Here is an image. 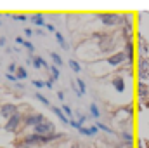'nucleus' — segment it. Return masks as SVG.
<instances>
[{
    "label": "nucleus",
    "instance_id": "obj_20",
    "mask_svg": "<svg viewBox=\"0 0 149 148\" xmlns=\"http://www.w3.org/2000/svg\"><path fill=\"white\" fill-rule=\"evenodd\" d=\"M33 85L40 89V87H45V82H40V80H33Z\"/></svg>",
    "mask_w": 149,
    "mask_h": 148
},
{
    "label": "nucleus",
    "instance_id": "obj_15",
    "mask_svg": "<svg viewBox=\"0 0 149 148\" xmlns=\"http://www.w3.org/2000/svg\"><path fill=\"white\" fill-rule=\"evenodd\" d=\"M68 65L71 66V70H73L74 73H78V72L81 70V66H80V65H78V63H76L74 59H70V61H68Z\"/></svg>",
    "mask_w": 149,
    "mask_h": 148
},
{
    "label": "nucleus",
    "instance_id": "obj_16",
    "mask_svg": "<svg viewBox=\"0 0 149 148\" xmlns=\"http://www.w3.org/2000/svg\"><path fill=\"white\" fill-rule=\"evenodd\" d=\"M35 98H37V99H38V101H40V103H43L45 106H50V101H49L47 98H43V96H42L40 92H37V94H35Z\"/></svg>",
    "mask_w": 149,
    "mask_h": 148
},
{
    "label": "nucleus",
    "instance_id": "obj_9",
    "mask_svg": "<svg viewBox=\"0 0 149 148\" xmlns=\"http://www.w3.org/2000/svg\"><path fill=\"white\" fill-rule=\"evenodd\" d=\"M49 70H50V73H52V77H50V80H52V82L59 78V75H61V73H59V66H56V65H54V66H50Z\"/></svg>",
    "mask_w": 149,
    "mask_h": 148
},
{
    "label": "nucleus",
    "instance_id": "obj_17",
    "mask_svg": "<svg viewBox=\"0 0 149 148\" xmlns=\"http://www.w3.org/2000/svg\"><path fill=\"white\" fill-rule=\"evenodd\" d=\"M31 21L37 23V25H43V16L42 14H35V16H31Z\"/></svg>",
    "mask_w": 149,
    "mask_h": 148
},
{
    "label": "nucleus",
    "instance_id": "obj_18",
    "mask_svg": "<svg viewBox=\"0 0 149 148\" xmlns=\"http://www.w3.org/2000/svg\"><path fill=\"white\" fill-rule=\"evenodd\" d=\"M76 85L80 87V92L83 94V92H85V82H83L81 78H76Z\"/></svg>",
    "mask_w": 149,
    "mask_h": 148
},
{
    "label": "nucleus",
    "instance_id": "obj_3",
    "mask_svg": "<svg viewBox=\"0 0 149 148\" xmlns=\"http://www.w3.org/2000/svg\"><path fill=\"white\" fill-rule=\"evenodd\" d=\"M16 111H17V108H16L14 105H3V106L0 108V115L5 117V118H10V117L16 115Z\"/></svg>",
    "mask_w": 149,
    "mask_h": 148
},
{
    "label": "nucleus",
    "instance_id": "obj_6",
    "mask_svg": "<svg viewBox=\"0 0 149 148\" xmlns=\"http://www.w3.org/2000/svg\"><path fill=\"white\" fill-rule=\"evenodd\" d=\"M125 58H127V56H125L123 52H118V54H114V56H111V58H108V63L114 66V65H120Z\"/></svg>",
    "mask_w": 149,
    "mask_h": 148
},
{
    "label": "nucleus",
    "instance_id": "obj_8",
    "mask_svg": "<svg viewBox=\"0 0 149 148\" xmlns=\"http://www.w3.org/2000/svg\"><path fill=\"white\" fill-rule=\"evenodd\" d=\"M113 85H114V89H118V92H123L125 91V85H123V80L121 78H114L113 80Z\"/></svg>",
    "mask_w": 149,
    "mask_h": 148
},
{
    "label": "nucleus",
    "instance_id": "obj_14",
    "mask_svg": "<svg viewBox=\"0 0 149 148\" xmlns=\"http://www.w3.org/2000/svg\"><path fill=\"white\" fill-rule=\"evenodd\" d=\"M88 108H90V115H92V117H95V118H97V117L101 115V111H99V108H97V105H95V103H92Z\"/></svg>",
    "mask_w": 149,
    "mask_h": 148
},
{
    "label": "nucleus",
    "instance_id": "obj_4",
    "mask_svg": "<svg viewBox=\"0 0 149 148\" xmlns=\"http://www.w3.org/2000/svg\"><path fill=\"white\" fill-rule=\"evenodd\" d=\"M99 19L102 21V23H106V25H109V26H113V25H116L118 23V16L116 14H101L99 16Z\"/></svg>",
    "mask_w": 149,
    "mask_h": 148
},
{
    "label": "nucleus",
    "instance_id": "obj_1",
    "mask_svg": "<svg viewBox=\"0 0 149 148\" xmlns=\"http://www.w3.org/2000/svg\"><path fill=\"white\" fill-rule=\"evenodd\" d=\"M47 132H49V134H52V132H54V124H52V122H49V120H43L42 124L35 125V134L47 136Z\"/></svg>",
    "mask_w": 149,
    "mask_h": 148
},
{
    "label": "nucleus",
    "instance_id": "obj_11",
    "mask_svg": "<svg viewBox=\"0 0 149 148\" xmlns=\"http://www.w3.org/2000/svg\"><path fill=\"white\" fill-rule=\"evenodd\" d=\"M97 129H99V127H90V129L81 127V129H80V132H81V134H85V136H94V134L97 132Z\"/></svg>",
    "mask_w": 149,
    "mask_h": 148
},
{
    "label": "nucleus",
    "instance_id": "obj_2",
    "mask_svg": "<svg viewBox=\"0 0 149 148\" xmlns=\"http://www.w3.org/2000/svg\"><path fill=\"white\" fill-rule=\"evenodd\" d=\"M19 122H21V117L16 113V115H14V117H10V118H9V122L5 124V131L14 132V131H16V127L19 125Z\"/></svg>",
    "mask_w": 149,
    "mask_h": 148
},
{
    "label": "nucleus",
    "instance_id": "obj_13",
    "mask_svg": "<svg viewBox=\"0 0 149 148\" xmlns=\"http://www.w3.org/2000/svg\"><path fill=\"white\" fill-rule=\"evenodd\" d=\"M56 38H57V42H59V45H61L63 49H68V44H66V40H64V37H63L59 32H56Z\"/></svg>",
    "mask_w": 149,
    "mask_h": 148
},
{
    "label": "nucleus",
    "instance_id": "obj_22",
    "mask_svg": "<svg viewBox=\"0 0 149 148\" xmlns=\"http://www.w3.org/2000/svg\"><path fill=\"white\" fill-rule=\"evenodd\" d=\"M47 30H49V32H56V28H54L52 25H47Z\"/></svg>",
    "mask_w": 149,
    "mask_h": 148
},
{
    "label": "nucleus",
    "instance_id": "obj_12",
    "mask_svg": "<svg viewBox=\"0 0 149 148\" xmlns=\"http://www.w3.org/2000/svg\"><path fill=\"white\" fill-rule=\"evenodd\" d=\"M16 77H17V80H24V78L28 77V72H26L23 66H19V68H17V72H16Z\"/></svg>",
    "mask_w": 149,
    "mask_h": 148
},
{
    "label": "nucleus",
    "instance_id": "obj_7",
    "mask_svg": "<svg viewBox=\"0 0 149 148\" xmlns=\"http://www.w3.org/2000/svg\"><path fill=\"white\" fill-rule=\"evenodd\" d=\"M52 111H54V113H56V115H57V117L61 118V122H63V124H70V120H68L66 113L61 110V108H57V106H52Z\"/></svg>",
    "mask_w": 149,
    "mask_h": 148
},
{
    "label": "nucleus",
    "instance_id": "obj_10",
    "mask_svg": "<svg viewBox=\"0 0 149 148\" xmlns=\"http://www.w3.org/2000/svg\"><path fill=\"white\" fill-rule=\"evenodd\" d=\"M50 58H52V61L56 63V66H63V58H61L57 52H50Z\"/></svg>",
    "mask_w": 149,
    "mask_h": 148
},
{
    "label": "nucleus",
    "instance_id": "obj_5",
    "mask_svg": "<svg viewBox=\"0 0 149 148\" xmlns=\"http://www.w3.org/2000/svg\"><path fill=\"white\" fill-rule=\"evenodd\" d=\"M45 118H43V115H40V113H37V115H30L28 118H26V125H38V124H42Z\"/></svg>",
    "mask_w": 149,
    "mask_h": 148
},
{
    "label": "nucleus",
    "instance_id": "obj_23",
    "mask_svg": "<svg viewBox=\"0 0 149 148\" xmlns=\"http://www.w3.org/2000/svg\"><path fill=\"white\" fill-rule=\"evenodd\" d=\"M0 45H5V38L3 37H0Z\"/></svg>",
    "mask_w": 149,
    "mask_h": 148
},
{
    "label": "nucleus",
    "instance_id": "obj_21",
    "mask_svg": "<svg viewBox=\"0 0 149 148\" xmlns=\"http://www.w3.org/2000/svg\"><path fill=\"white\" fill-rule=\"evenodd\" d=\"M63 111H64V113H66L68 117H71V113H73V111H71V108H70V106H66V105L63 106Z\"/></svg>",
    "mask_w": 149,
    "mask_h": 148
},
{
    "label": "nucleus",
    "instance_id": "obj_19",
    "mask_svg": "<svg viewBox=\"0 0 149 148\" xmlns=\"http://www.w3.org/2000/svg\"><path fill=\"white\" fill-rule=\"evenodd\" d=\"M97 127H99V129H102V131H106V132H113L111 129H109L108 125H104L102 122H97Z\"/></svg>",
    "mask_w": 149,
    "mask_h": 148
}]
</instances>
